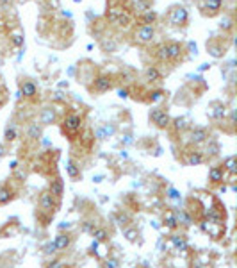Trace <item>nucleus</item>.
Returning <instances> with one entry per match:
<instances>
[{
  "instance_id": "f257e3e1",
  "label": "nucleus",
  "mask_w": 237,
  "mask_h": 268,
  "mask_svg": "<svg viewBox=\"0 0 237 268\" xmlns=\"http://www.w3.org/2000/svg\"><path fill=\"white\" fill-rule=\"evenodd\" d=\"M105 18L111 22L112 25H116L120 29H131L135 24V16L132 11L120 7V5H112L105 13Z\"/></svg>"
},
{
  "instance_id": "f03ea898",
  "label": "nucleus",
  "mask_w": 237,
  "mask_h": 268,
  "mask_svg": "<svg viewBox=\"0 0 237 268\" xmlns=\"http://www.w3.org/2000/svg\"><path fill=\"white\" fill-rule=\"evenodd\" d=\"M182 54H184V47L177 41H164L155 48V56L161 61L168 63H177L182 57Z\"/></svg>"
},
{
  "instance_id": "7ed1b4c3",
  "label": "nucleus",
  "mask_w": 237,
  "mask_h": 268,
  "mask_svg": "<svg viewBox=\"0 0 237 268\" xmlns=\"http://www.w3.org/2000/svg\"><path fill=\"white\" fill-rule=\"evenodd\" d=\"M82 129V116L77 113H68L63 120V134L68 140L73 141L75 138H79V132Z\"/></svg>"
},
{
  "instance_id": "20e7f679",
  "label": "nucleus",
  "mask_w": 237,
  "mask_h": 268,
  "mask_svg": "<svg viewBox=\"0 0 237 268\" xmlns=\"http://www.w3.org/2000/svg\"><path fill=\"white\" fill-rule=\"evenodd\" d=\"M198 9L205 18H214L223 11V0H198Z\"/></svg>"
},
{
  "instance_id": "39448f33",
  "label": "nucleus",
  "mask_w": 237,
  "mask_h": 268,
  "mask_svg": "<svg viewBox=\"0 0 237 268\" xmlns=\"http://www.w3.org/2000/svg\"><path fill=\"white\" fill-rule=\"evenodd\" d=\"M155 38V27L154 25H139L134 31V41L137 45H150Z\"/></svg>"
},
{
  "instance_id": "423d86ee",
  "label": "nucleus",
  "mask_w": 237,
  "mask_h": 268,
  "mask_svg": "<svg viewBox=\"0 0 237 268\" xmlns=\"http://www.w3.org/2000/svg\"><path fill=\"white\" fill-rule=\"evenodd\" d=\"M56 209H57L56 197H54L50 191H43L41 195H39V211L45 213V215H47V218L50 220V218L54 217Z\"/></svg>"
},
{
  "instance_id": "0eeeda50",
  "label": "nucleus",
  "mask_w": 237,
  "mask_h": 268,
  "mask_svg": "<svg viewBox=\"0 0 237 268\" xmlns=\"http://www.w3.org/2000/svg\"><path fill=\"white\" fill-rule=\"evenodd\" d=\"M168 20H169V24H171L173 27H184V25H187V22H189V13H187L186 7L175 5V7H171L169 14H168Z\"/></svg>"
},
{
  "instance_id": "6e6552de",
  "label": "nucleus",
  "mask_w": 237,
  "mask_h": 268,
  "mask_svg": "<svg viewBox=\"0 0 237 268\" xmlns=\"http://www.w3.org/2000/svg\"><path fill=\"white\" fill-rule=\"evenodd\" d=\"M150 120H152L159 129H166L168 125H169V122H171V118L168 116L166 111H163V109H159V108L150 113Z\"/></svg>"
},
{
  "instance_id": "1a4fd4ad",
  "label": "nucleus",
  "mask_w": 237,
  "mask_h": 268,
  "mask_svg": "<svg viewBox=\"0 0 237 268\" xmlns=\"http://www.w3.org/2000/svg\"><path fill=\"white\" fill-rule=\"evenodd\" d=\"M109 89H112V77L109 76H98L93 82V91L97 93H107Z\"/></svg>"
},
{
  "instance_id": "9d476101",
  "label": "nucleus",
  "mask_w": 237,
  "mask_h": 268,
  "mask_svg": "<svg viewBox=\"0 0 237 268\" xmlns=\"http://www.w3.org/2000/svg\"><path fill=\"white\" fill-rule=\"evenodd\" d=\"M20 91H22V95H24L25 99H36L37 95V88L33 80H22L20 82Z\"/></svg>"
},
{
  "instance_id": "9b49d317",
  "label": "nucleus",
  "mask_w": 237,
  "mask_h": 268,
  "mask_svg": "<svg viewBox=\"0 0 237 268\" xmlns=\"http://www.w3.org/2000/svg\"><path fill=\"white\" fill-rule=\"evenodd\" d=\"M207 140H209V132H207V129L196 127V129H193V131H191V143L200 145V143H205Z\"/></svg>"
},
{
  "instance_id": "f8f14e48",
  "label": "nucleus",
  "mask_w": 237,
  "mask_h": 268,
  "mask_svg": "<svg viewBox=\"0 0 237 268\" xmlns=\"http://www.w3.org/2000/svg\"><path fill=\"white\" fill-rule=\"evenodd\" d=\"M137 20H139V25H154L155 20H157V13L152 9H146L137 14Z\"/></svg>"
},
{
  "instance_id": "ddd939ff",
  "label": "nucleus",
  "mask_w": 237,
  "mask_h": 268,
  "mask_svg": "<svg viewBox=\"0 0 237 268\" xmlns=\"http://www.w3.org/2000/svg\"><path fill=\"white\" fill-rule=\"evenodd\" d=\"M48 191H50L56 198H61V197H63V193H65V184H63V181H61L59 177L54 179V181H50Z\"/></svg>"
},
{
  "instance_id": "4468645a",
  "label": "nucleus",
  "mask_w": 237,
  "mask_h": 268,
  "mask_svg": "<svg viewBox=\"0 0 237 268\" xmlns=\"http://www.w3.org/2000/svg\"><path fill=\"white\" fill-rule=\"evenodd\" d=\"M163 79V74L159 72L157 66H148L146 72H144V80L146 82H159V80Z\"/></svg>"
},
{
  "instance_id": "2eb2a0df",
  "label": "nucleus",
  "mask_w": 237,
  "mask_h": 268,
  "mask_svg": "<svg viewBox=\"0 0 237 268\" xmlns=\"http://www.w3.org/2000/svg\"><path fill=\"white\" fill-rule=\"evenodd\" d=\"M223 177H225V170L221 166H212L209 170V181L212 184H219L223 183Z\"/></svg>"
},
{
  "instance_id": "dca6fc26",
  "label": "nucleus",
  "mask_w": 237,
  "mask_h": 268,
  "mask_svg": "<svg viewBox=\"0 0 237 268\" xmlns=\"http://www.w3.org/2000/svg\"><path fill=\"white\" fill-rule=\"evenodd\" d=\"M66 172H68V175H70V179H73V181H79L82 175H80V166H77V163H75L73 159L68 161V166H66Z\"/></svg>"
},
{
  "instance_id": "f3484780",
  "label": "nucleus",
  "mask_w": 237,
  "mask_h": 268,
  "mask_svg": "<svg viewBox=\"0 0 237 268\" xmlns=\"http://www.w3.org/2000/svg\"><path fill=\"white\" fill-rule=\"evenodd\" d=\"M14 198V190L9 186H2L0 188V204H7Z\"/></svg>"
},
{
  "instance_id": "a211bd4d",
  "label": "nucleus",
  "mask_w": 237,
  "mask_h": 268,
  "mask_svg": "<svg viewBox=\"0 0 237 268\" xmlns=\"http://www.w3.org/2000/svg\"><path fill=\"white\" fill-rule=\"evenodd\" d=\"M91 234H93L95 241H98V243H103V241L109 240V232H107V229H103V227H95V229L91 230Z\"/></svg>"
},
{
  "instance_id": "6ab92c4d",
  "label": "nucleus",
  "mask_w": 237,
  "mask_h": 268,
  "mask_svg": "<svg viewBox=\"0 0 237 268\" xmlns=\"http://www.w3.org/2000/svg\"><path fill=\"white\" fill-rule=\"evenodd\" d=\"M70 243H71V238H70L68 234H59V236L56 238V241H54V245H56L57 250L68 249V247H70Z\"/></svg>"
},
{
  "instance_id": "aec40b11",
  "label": "nucleus",
  "mask_w": 237,
  "mask_h": 268,
  "mask_svg": "<svg viewBox=\"0 0 237 268\" xmlns=\"http://www.w3.org/2000/svg\"><path fill=\"white\" fill-rule=\"evenodd\" d=\"M223 170H225V172H228V174L232 175V177L236 175V172H237V166H236V155H230V157H227V159H225Z\"/></svg>"
},
{
  "instance_id": "412c9836",
  "label": "nucleus",
  "mask_w": 237,
  "mask_h": 268,
  "mask_svg": "<svg viewBox=\"0 0 237 268\" xmlns=\"http://www.w3.org/2000/svg\"><path fill=\"white\" fill-rule=\"evenodd\" d=\"M132 9L137 14L150 9V0H132Z\"/></svg>"
},
{
  "instance_id": "4be33fe9",
  "label": "nucleus",
  "mask_w": 237,
  "mask_h": 268,
  "mask_svg": "<svg viewBox=\"0 0 237 268\" xmlns=\"http://www.w3.org/2000/svg\"><path fill=\"white\" fill-rule=\"evenodd\" d=\"M164 224H166L169 229H175V227H178V220H177V217L173 215L171 211H168L166 215H164Z\"/></svg>"
},
{
  "instance_id": "5701e85b",
  "label": "nucleus",
  "mask_w": 237,
  "mask_h": 268,
  "mask_svg": "<svg viewBox=\"0 0 237 268\" xmlns=\"http://www.w3.org/2000/svg\"><path fill=\"white\" fill-rule=\"evenodd\" d=\"M200 163H203V155L200 154V152H191L189 155H187V165H200Z\"/></svg>"
},
{
  "instance_id": "b1692460",
  "label": "nucleus",
  "mask_w": 237,
  "mask_h": 268,
  "mask_svg": "<svg viewBox=\"0 0 237 268\" xmlns=\"http://www.w3.org/2000/svg\"><path fill=\"white\" fill-rule=\"evenodd\" d=\"M56 120V115H54V111L52 109H43L41 113V123L43 125H48V123H52Z\"/></svg>"
},
{
  "instance_id": "393cba45",
  "label": "nucleus",
  "mask_w": 237,
  "mask_h": 268,
  "mask_svg": "<svg viewBox=\"0 0 237 268\" xmlns=\"http://www.w3.org/2000/svg\"><path fill=\"white\" fill-rule=\"evenodd\" d=\"M219 27L223 29V31H232V29H234V16H230V14H225L223 20H221V24H219Z\"/></svg>"
},
{
  "instance_id": "a878e982",
  "label": "nucleus",
  "mask_w": 237,
  "mask_h": 268,
  "mask_svg": "<svg viewBox=\"0 0 237 268\" xmlns=\"http://www.w3.org/2000/svg\"><path fill=\"white\" fill-rule=\"evenodd\" d=\"M116 222L123 227V226H129V224H131V218L127 217L125 213H120V215H116Z\"/></svg>"
},
{
  "instance_id": "bb28decb",
  "label": "nucleus",
  "mask_w": 237,
  "mask_h": 268,
  "mask_svg": "<svg viewBox=\"0 0 237 268\" xmlns=\"http://www.w3.org/2000/svg\"><path fill=\"white\" fill-rule=\"evenodd\" d=\"M5 140H7V141L16 140V129H14L13 125H11V127L5 129Z\"/></svg>"
},
{
  "instance_id": "cd10ccee",
  "label": "nucleus",
  "mask_w": 237,
  "mask_h": 268,
  "mask_svg": "<svg viewBox=\"0 0 237 268\" xmlns=\"http://www.w3.org/2000/svg\"><path fill=\"white\" fill-rule=\"evenodd\" d=\"M163 95H164V91H161V89H155V91H152V93H150V99H152V102H157V100L163 99Z\"/></svg>"
},
{
  "instance_id": "c85d7f7f",
  "label": "nucleus",
  "mask_w": 237,
  "mask_h": 268,
  "mask_svg": "<svg viewBox=\"0 0 237 268\" xmlns=\"http://www.w3.org/2000/svg\"><path fill=\"white\" fill-rule=\"evenodd\" d=\"M29 138H33V140L39 138V129H37V125H31V129H29Z\"/></svg>"
},
{
  "instance_id": "c756f323",
  "label": "nucleus",
  "mask_w": 237,
  "mask_h": 268,
  "mask_svg": "<svg viewBox=\"0 0 237 268\" xmlns=\"http://www.w3.org/2000/svg\"><path fill=\"white\" fill-rule=\"evenodd\" d=\"M11 41H13L14 47H22V45H24V38H22V36H18V34H14L13 38H11Z\"/></svg>"
},
{
  "instance_id": "7c9ffc66",
  "label": "nucleus",
  "mask_w": 237,
  "mask_h": 268,
  "mask_svg": "<svg viewBox=\"0 0 237 268\" xmlns=\"http://www.w3.org/2000/svg\"><path fill=\"white\" fill-rule=\"evenodd\" d=\"M125 236H127V238H129L131 241H134L135 236H137V232H135V230H132V229H125Z\"/></svg>"
},
{
  "instance_id": "2f4dec72",
  "label": "nucleus",
  "mask_w": 237,
  "mask_h": 268,
  "mask_svg": "<svg viewBox=\"0 0 237 268\" xmlns=\"http://www.w3.org/2000/svg\"><path fill=\"white\" fill-rule=\"evenodd\" d=\"M175 127L184 129V127H186V120H180V118H178V120H175Z\"/></svg>"
},
{
  "instance_id": "473e14b6",
  "label": "nucleus",
  "mask_w": 237,
  "mask_h": 268,
  "mask_svg": "<svg viewBox=\"0 0 237 268\" xmlns=\"http://www.w3.org/2000/svg\"><path fill=\"white\" fill-rule=\"evenodd\" d=\"M173 243L177 245V247H186V241H184V240H178V238H173Z\"/></svg>"
},
{
  "instance_id": "72a5a7b5",
  "label": "nucleus",
  "mask_w": 237,
  "mask_h": 268,
  "mask_svg": "<svg viewBox=\"0 0 237 268\" xmlns=\"http://www.w3.org/2000/svg\"><path fill=\"white\" fill-rule=\"evenodd\" d=\"M11 4H13V0H0V5H2V7H9Z\"/></svg>"
},
{
  "instance_id": "f704fd0d",
  "label": "nucleus",
  "mask_w": 237,
  "mask_h": 268,
  "mask_svg": "<svg viewBox=\"0 0 237 268\" xmlns=\"http://www.w3.org/2000/svg\"><path fill=\"white\" fill-rule=\"evenodd\" d=\"M127 95H129L127 89H120V97H127Z\"/></svg>"
},
{
  "instance_id": "c9c22d12",
  "label": "nucleus",
  "mask_w": 237,
  "mask_h": 268,
  "mask_svg": "<svg viewBox=\"0 0 237 268\" xmlns=\"http://www.w3.org/2000/svg\"><path fill=\"white\" fill-rule=\"evenodd\" d=\"M232 2H234V0H232Z\"/></svg>"
}]
</instances>
